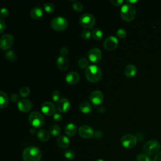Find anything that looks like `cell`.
Wrapping results in <instances>:
<instances>
[{"instance_id":"obj_1","label":"cell","mask_w":161,"mask_h":161,"mask_svg":"<svg viewBox=\"0 0 161 161\" xmlns=\"http://www.w3.org/2000/svg\"><path fill=\"white\" fill-rule=\"evenodd\" d=\"M24 161H40L42 158L41 150L36 147H26L23 152Z\"/></svg>"},{"instance_id":"obj_2","label":"cell","mask_w":161,"mask_h":161,"mask_svg":"<svg viewBox=\"0 0 161 161\" xmlns=\"http://www.w3.org/2000/svg\"><path fill=\"white\" fill-rule=\"evenodd\" d=\"M85 77L89 82L96 83L101 79V70L97 65H91L86 69Z\"/></svg>"},{"instance_id":"obj_3","label":"cell","mask_w":161,"mask_h":161,"mask_svg":"<svg viewBox=\"0 0 161 161\" xmlns=\"http://www.w3.org/2000/svg\"><path fill=\"white\" fill-rule=\"evenodd\" d=\"M136 9L130 4H125L123 5L120 9V15L121 18L127 22L131 21L136 16Z\"/></svg>"},{"instance_id":"obj_4","label":"cell","mask_w":161,"mask_h":161,"mask_svg":"<svg viewBox=\"0 0 161 161\" xmlns=\"http://www.w3.org/2000/svg\"><path fill=\"white\" fill-rule=\"evenodd\" d=\"M160 148V143L156 140H150L147 142L143 147V153L148 155L157 154Z\"/></svg>"},{"instance_id":"obj_5","label":"cell","mask_w":161,"mask_h":161,"mask_svg":"<svg viewBox=\"0 0 161 161\" xmlns=\"http://www.w3.org/2000/svg\"><path fill=\"white\" fill-rule=\"evenodd\" d=\"M28 121L32 126L38 128L43 126L45 120L43 116L38 111H33L28 116Z\"/></svg>"},{"instance_id":"obj_6","label":"cell","mask_w":161,"mask_h":161,"mask_svg":"<svg viewBox=\"0 0 161 161\" xmlns=\"http://www.w3.org/2000/svg\"><path fill=\"white\" fill-rule=\"evenodd\" d=\"M96 23L94 16L91 13H84L79 18V23L83 28H92Z\"/></svg>"},{"instance_id":"obj_7","label":"cell","mask_w":161,"mask_h":161,"mask_svg":"<svg viewBox=\"0 0 161 161\" xmlns=\"http://www.w3.org/2000/svg\"><path fill=\"white\" fill-rule=\"evenodd\" d=\"M51 26L55 31H64L68 26V21L65 18L58 16L52 20Z\"/></svg>"},{"instance_id":"obj_8","label":"cell","mask_w":161,"mask_h":161,"mask_svg":"<svg viewBox=\"0 0 161 161\" xmlns=\"http://www.w3.org/2000/svg\"><path fill=\"white\" fill-rule=\"evenodd\" d=\"M120 142L123 147L126 148H132L136 145L137 138L135 135L128 133L121 137Z\"/></svg>"},{"instance_id":"obj_9","label":"cell","mask_w":161,"mask_h":161,"mask_svg":"<svg viewBox=\"0 0 161 161\" xmlns=\"http://www.w3.org/2000/svg\"><path fill=\"white\" fill-rule=\"evenodd\" d=\"M14 43V38L12 35L6 34L3 35L0 38V47L3 50H9Z\"/></svg>"},{"instance_id":"obj_10","label":"cell","mask_w":161,"mask_h":161,"mask_svg":"<svg viewBox=\"0 0 161 161\" xmlns=\"http://www.w3.org/2000/svg\"><path fill=\"white\" fill-rule=\"evenodd\" d=\"M104 47L108 51H113L116 48L118 45V39L113 36H108L104 42Z\"/></svg>"},{"instance_id":"obj_11","label":"cell","mask_w":161,"mask_h":161,"mask_svg":"<svg viewBox=\"0 0 161 161\" xmlns=\"http://www.w3.org/2000/svg\"><path fill=\"white\" fill-rule=\"evenodd\" d=\"M89 99L93 105L99 106L103 102L104 96L101 91L96 90L91 92V94H90Z\"/></svg>"},{"instance_id":"obj_12","label":"cell","mask_w":161,"mask_h":161,"mask_svg":"<svg viewBox=\"0 0 161 161\" xmlns=\"http://www.w3.org/2000/svg\"><path fill=\"white\" fill-rule=\"evenodd\" d=\"M101 51L99 50V48L97 47H94L91 48L88 53L89 59L91 62L93 63H98L101 60Z\"/></svg>"},{"instance_id":"obj_13","label":"cell","mask_w":161,"mask_h":161,"mask_svg":"<svg viewBox=\"0 0 161 161\" xmlns=\"http://www.w3.org/2000/svg\"><path fill=\"white\" fill-rule=\"evenodd\" d=\"M79 135L84 138H90L94 135L93 129L89 125H82L78 130Z\"/></svg>"},{"instance_id":"obj_14","label":"cell","mask_w":161,"mask_h":161,"mask_svg":"<svg viewBox=\"0 0 161 161\" xmlns=\"http://www.w3.org/2000/svg\"><path fill=\"white\" fill-rule=\"evenodd\" d=\"M41 110L42 113L47 116L53 115L55 113V106L50 101H46L42 105Z\"/></svg>"},{"instance_id":"obj_15","label":"cell","mask_w":161,"mask_h":161,"mask_svg":"<svg viewBox=\"0 0 161 161\" xmlns=\"http://www.w3.org/2000/svg\"><path fill=\"white\" fill-rule=\"evenodd\" d=\"M18 108L20 111L23 113H27L31 110L32 108V103L27 99H22L18 101Z\"/></svg>"},{"instance_id":"obj_16","label":"cell","mask_w":161,"mask_h":161,"mask_svg":"<svg viewBox=\"0 0 161 161\" xmlns=\"http://www.w3.org/2000/svg\"><path fill=\"white\" fill-rule=\"evenodd\" d=\"M70 102L66 98L60 99L57 104V109L61 113H65L70 108Z\"/></svg>"},{"instance_id":"obj_17","label":"cell","mask_w":161,"mask_h":161,"mask_svg":"<svg viewBox=\"0 0 161 161\" xmlns=\"http://www.w3.org/2000/svg\"><path fill=\"white\" fill-rule=\"evenodd\" d=\"M65 79L67 83H69L70 84H75L79 82L80 76L77 72L72 71V72H69L66 75Z\"/></svg>"},{"instance_id":"obj_18","label":"cell","mask_w":161,"mask_h":161,"mask_svg":"<svg viewBox=\"0 0 161 161\" xmlns=\"http://www.w3.org/2000/svg\"><path fill=\"white\" fill-rule=\"evenodd\" d=\"M57 65L60 70L64 71L68 69L69 62L67 58H66L65 57L60 56L57 60Z\"/></svg>"},{"instance_id":"obj_19","label":"cell","mask_w":161,"mask_h":161,"mask_svg":"<svg viewBox=\"0 0 161 161\" xmlns=\"http://www.w3.org/2000/svg\"><path fill=\"white\" fill-rule=\"evenodd\" d=\"M57 143L59 147L62 148H67L69 146L70 140L67 136L65 135H60L57 140Z\"/></svg>"},{"instance_id":"obj_20","label":"cell","mask_w":161,"mask_h":161,"mask_svg":"<svg viewBox=\"0 0 161 161\" xmlns=\"http://www.w3.org/2000/svg\"><path fill=\"white\" fill-rule=\"evenodd\" d=\"M43 15V10L39 6H36L30 12V16L34 20L39 19Z\"/></svg>"},{"instance_id":"obj_21","label":"cell","mask_w":161,"mask_h":161,"mask_svg":"<svg viewBox=\"0 0 161 161\" xmlns=\"http://www.w3.org/2000/svg\"><path fill=\"white\" fill-rule=\"evenodd\" d=\"M136 67L133 65V64H130L128 65L125 69V74L127 77L131 78L134 77L136 74Z\"/></svg>"},{"instance_id":"obj_22","label":"cell","mask_w":161,"mask_h":161,"mask_svg":"<svg viewBox=\"0 0 161 161\" xmlns=\"http://www.w3.org/2000/svg\"><path fill=\"white\" fill-rule=\"evenodd\" d=\"M77 131V126L74 123H69L65 128V134L70 136H72L75 135Z\"/></svg>"},{"instance_id":"obj_23","label":"cell","mask_w":161,"mask_h":161,"mask_svg":"<svg viewBox=\"0 0 161 161\" xmlns=\"http://www.w3.org/2000/svg\"><path fill=\"white\" fill-rule=\"evenodd\" d=\"M8 103H9V99L7 94L4 92L1 91H0V108L1 109L5 108L8 105Z\"/></svg>"},{"instance_id":"obj_24","label":"cell","mask_w":161,"mask_h":161,"mask_svg":"<svg viewBox=\"0 0 161 161\" xmlns=\"http://www.w3.org/2000/svg\"><path fill=\"white\" fill-rule=\"evenodd\" d=\"M79 109L82 113L87 114V113H89L90 112H91L92 108L89 103H87L86 101H83L79 105Z\"/></svg>"},{"instance_id":"obj_25","label":"cell","mask_w":161,"mask_h":161,"mask_svg":"<svg viewBox=\"0 0 161 161\" xmlns=\"http://www.w3.org/2000/svg\"><path fill=\"white\" fill-rule=\"evenodd\" d=\"M37 137L42 142H46L50 138V134L46 130L42 129L38 131Z\"/></svg>"},{"instance_id":"obj_26","label":"cell","mask_w":161,"mask_h":161,"mask_svg":"<svg viewBox=\"0 0 161 161\" xmlns=\"http://www.w3.org/2000/svg\"><path fill=\"white\" fill-rule=\"evenodd\" d=\"M92 35L96 40H100L103 38V33L99 28H94L92 31Z\"/></svg>"},{"instance_id":"obj_27","label":"cell","mask_w":161,"mask_h":161,"mask_svg":"<svg viewBox=\"0 0 161 161\" xmlns=\"http://www.w3.org/2000/svg\"><path fill=\"white\" fill-rule=\"evenodd\" d=\"M60 131H61L60 127L57 125H52L50 128V133L53 136H58L60 133Z\"/></svg>"},{"instance_id":"obj_28","label":"cell","mask_w":161,"mask_h":161,"mask_svg":"<svg viewBox=\"0 0 161 161\" xmlns=\"http://www.w3.org/2000/svg\"><path fill=\"white\" fill-rule=\"evenodd\" d=\"M19 95L22 97H25L29 96L30 93V89L26 87V86H23L19 89Z\"/></svg>"},{"instance_id":"obj_29","label":"cell","mask_w":161,"mask_h":161,"mask_svg":"<svg viewBox=\"0 0 161 161\" xmlns=\"http://www.w3.org/2000/svg\"><path fill=\"white\" fill-rule=\"evenodd\" d=\"M78 65L81 69H87L89 66L88 60L85 58H80L78 62Z\"/></svg>"},{"instance_id":"obj_30","label":"cell","mask_w":161,"mask_h":161,"mask_svg":"<svg viewBox=\"0 0 161 161\" xmlns=\"http://www.w3.org/2000/svg\"><path fill=\"white\" fill-rule=\"evenodd\" d=\"M64 157L68 160H73L75 158V152L72 150H67L64 153Z\"/></svg>"},{"instance_id":"obj_31","label":"cell","mask_w":161,"mask_h":161,"mask_svg":"<svg viewBox=\"0 0 161 161\" xmlns=\"http://www.w3.org/2000/svg\"><path fill=\"white\" fill-rule=\"evenodd\" d=\"M136 161H152L150 157L145 153H140L136 156Z\"/></svg>"},{"instance_id":"obj_32","label":"cell","mask_w":161,"mask_h":161,"mask_svg":"<svg viewBox=\"0 0 161 161\" xmlns=\"http://www.w3.org/2000/svg\"><path fill=\"white\" fill-rule=\"evenodd\" d=\"M44 9L47 13H52L55 10V6L52 3H46L44 4Z\"/></svg>"},{"instance_id":"obj_33","label":"cell","mask_w":161,"mask_h":161,"mask_svg":"<svg viewBox=\"0 0 161 161\" xmlns=\"http://www.w3.org/2000/svg\"><path fill=\"white\" fill-rule=\"evenodd\" d=\"M51 97H52V99L53 101H57L58 102L60 99L61 93L58 91H53L52 92Z\"/></svg>"},{"instance_id":"obj_34","label":"cell","mask_w":161,"mask_h":161,"mask_svg":"<svg viewBox=\"0 0 161 161\" xmlns=\"http://www.w3.org/2000/svg\"><path fill=\"white\" fill-rule=\"evenodd\" d=\"M6 58L9 60V61H15L16 59V54L13 52V51H9L6 52Z\"/></svg>"},{"instance_id":"obj_35","label":"cell","mask_w":161,"mask_h":161,"mask_svg":"<svg viewBox=\"0 0 161 161\" xmlns=\"http://www.w3.org/2000/svg\"><path fill=\"white\" fill-rule=\"evenodd\" d=\"M72 8L75 11L79 12V11H81L83 9L84 7H83V5L81 3L76 2V3H75L72 4Z\"/></svg>"},{"instance_id":"obj_36","label":"cell","mask_w":161,"mask_h":161,"mask_svg":"<svg viewBox=\"0 0 161 161\" xmlns=\"http://www.w3.org/2000/svg\"><path fill=\"white\" fill-rule=\"evenodd\" d=\"M116 36H118V38H123L124 37L126 36V31L124 30V29H122V28H120V29H118L116 32Z\"/></svg>"},{"instance_id":"obj_37","label":"cell","mask_w":161,"mask_h":161,"mask_svg":"<svg viewBox=\"0 0 161 161\" xmlns=\"http://www.w3.org/2000/svg\"><path fill=\"white\" fill-rule=\"evenodd\" d=\"M91 35L92 34L89 30H84L81 33V37L83 40H87L90 38Z\"/></svg>"},{"instance_id":"obj_38","label":"cell","mask_w":161,"mask_h":161,"mask_svg":"<svg viewBox=\"0 0 161 161\" xmlns=\"http://www.w3.org/2000/svg\"><path fill=\"white\" fill-rule=\"evenodd\" d=\"M53 119H54L55 121L60 122L62 119V115L60 113H55L53 114Z\"/></svg>"},{"instance_id":"obj_39","label":"cell","mask_w":161,"mask_h":161,"mask_svg":"<svg viewBox=\"0 0 161 161\" xmlns=\"http://www.w3.org/2000/svg\"><path fill=\"white\" fill-rule=\"evenodd\" d=\"M9 15V11L5 8H3L1 9V16L2 18H6Z\"/></svg>"},{"instance_id":"obj_40","label":"cell","mask_w":161,"mask_h":161,"mask_svg":"<svg viewBox=\"0 0 161 161\" xmlns=\"http://www.w3.org/2000/svg\"><path fill=\"white\" fill-rule=\"evenodd\" d=\"M6 30V23L3 20L0 19V33H3Z\"/></svg>"},{"instance_id":"obj_41","label":"cell","mask_w":161,"mask_h":161,"mask_svg":"<svg viewBox=\"0 0 161 161\" xmlns=\"http://www.w3.org/2000/svg\"><path fill=\"white\" fill-rule=\"evenodd\" d=\"M111 3L114 5V6H120L123 3V0H111L110 1Z\"/></svg>"},{"instance_id":"obj_42","label":"cell","mask_w":161,"mask_h":161,"mask_svg":"<svg viewBox=\"0 0 161 161\" xmlns=\"http://www.w3.org/2000/svg\"><path fill=\"white\" fill-rule=\"evenodd\" d=\"M68 52H69L68 49L66 47H62L60 51V53L62 57L66 56L68 54Z\"/></svg>"},{"instance_id":"obj_43","label":"cell","mask_w":161,"mask_h":161,"mask_svg":"<svg viewBox=\"0 0 161 161\" xmlns=\"http://www.w3.org/2000/svg\"><path fill=\"white\" fill-rule=\"evenodd\" d=\"M153 161H161V151L155 154Z\"/></svg>"},{"instance_id":"obj_44","label":"cell","mask_w":161,"mask_h":161,"mask_svg":"<svg viewBox=\"0 0 161 161\" xmlns=\"http://www.w3.org/2000/svg\"><path fill=\"white\" fill-rule=\"evenodd\" d=\"M11 99L13 102L15 103V102H17L18 101H19V97L17 94H13L11 96Z\"/></svg>"},{"instance_id":"obj_45","label":"cell","mask_w":161,"mask_h":161,"mask_svg":"<svg viewBox=\"0 0 161 161\" xmlns=\"http://www.w3.org/2000/svg\"><path fill=\"white\" fill-rule=\"evenodd\" d=\"M30 133H32V134H34L35 133V129H31V130H30Z\"/></svg>"},{"instance_id":"obj_46","label":"cell","mask_w":161,"mask_h":161,"mask_svg":"<svg viewBox=\"0 0 161 161\" xmlns=\"http://www.w3.org/2000/svg\"><path fill=\"white\" fill-rule=\"evenodd\" d=\"M126 2L130 3H136V1H127Z\"/></svg>"},{"instance_id":"obj_47","label":"cell","mask_w":161,"mask_h":161,"mask_svg":"<svg viewBox=\"0 0 161 161\" xmlns=\"http://www.w3.org/2000/svg\"><path fill=\"white\" fill-rule=\"evenodd\" d=\"M96 161H104V160H103V159H101V158H99V159L96 160Z\"/></svg>"}]
</instances>
